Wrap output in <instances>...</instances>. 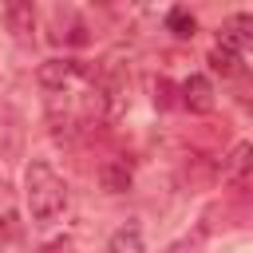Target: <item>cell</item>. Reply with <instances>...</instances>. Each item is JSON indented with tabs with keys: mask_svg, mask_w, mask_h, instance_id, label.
<instances>
[{
	"mask_svg": "<svg viewBox=\"0 0 253 253\" xmlns=\"http://www.w3.org/2000/svg\"><path fill=\"white\" fill-rule=\"evenodd\" d=\"M107 253H146L142 229H138V225H119V229L107 237Z\"/></svg>",
	"mask_w": 253,
	"mask_h": 253,
	"instance_id": "9",
	"label": "cell"
},
{
	"mask_svg": "<svg viewBox=\"0 0 253 253\" xmlns=\"http://www.w3.org/2000/svg\"><path fill=\"white\" fill-rule=\"evenodd\" d=\"M130 182H134V174H130V166H126V162L107 158V162L99 166V186H103L107 194H126V190H130Z\"/></svg>",
	"mask_w": 253,
	"mask_h": 253,
	"instance_id": "8",
	"label": "cell"
},
{
	"mask_svg": "<svg viewBox=\"0 0 253 253\" xmlns=\"http://www.w3.org/2000/svg\"><path fill=\"white\" fill-rule=\"evenodd\" d=\"M217 178L237 186V182H249L253 178V142H233L229 154L217 162Z\"/></svg>",
	"mask_w": 253,
	"mask_h": 253,
	"instance_id": "4",
	"label": "cell"
},
{
	"mask_svg": "<svg viewBox=\"0 0 253 253\" xmlns=\"http://www.w3.org/2000/svg\"><path fill=\"white\" fill-rule=\"evenodd\" d=\"M24 198H28L32 221H40V225L55 221V217L67 210V186H63V178L51 170V162H43V158H32V162L24 166Z\"/></svg>",
	"mask_w": 253,
	"mask_h": 253,
	"instance_id": "1",
	"label": "cell"
},
{
	"mask_svg": "<svg viewBox=\"0 0 253 253\" xmlns=\"http://www.w3.org/2000/svg\"><path fill=\"white\" fill-rule=\"evenodd\" d=\"M178 103L190 111V115H210L213 111V103H217V95H213V79L210 75H202V71H194L190 79H182V87H178Z\"/></svg>",
	"mask_w": 253,
	"mask_h": 253,
	"instance_id": "3",
	"label": "cell"
},
{
	"mask_svg": "<svg viewBox=\"0 0 253 253\" xmlns=\"http://www.w3.org/2000/svg\"><path fill=\"white\" fill-rule=\"evenodd\" d=\"M83 75V63L79 59H67V55H55V59H43L40 67H36V83L43 87V91H67L75 79Z\"/></svg>",
	"mask_w": 253,
	"mask_h": 253,
	"instance_id": "2",
	"label": "cell"
},
{
	"mask_svg": "<svg viewBox=\"0 0 253 253\" xmlns=\"http://www.w3.org/2000/svg\"><path fill=\"white\" fill-rule=\"evenodd\" d=\"M40 253H75V241L71 237H51L40 245Z\"/></svg>",
	"mask_w": 253,
	"mask_h": 253,
	"instance_id": "15",
	"label": "cell"
},
{
	"mask_svg": "<svg viewBox=\"0 0 253 253\" xmlns=\"http://www.w3.org/2000/svg\"><path fill=\"white\" fill-rule=\"evenodd\" d=\"M210 71L221 75V79H233V75L241 71V55H237L233 47H225V43H213V47H210Z\"/></svg>",
	"mask_w": 253,
	"mask_h": 253,
	"instance_id": "10",
	"label": "cell"
},
{
	"mask_svg": "<svg viewBox=\"0 0 253 253\" xmlns=\"http://www.w3.org/2000/svg\"><path fill=\"white\" fill-rule=\"evenodd\" d=\"M225 47H233L237 55H253V12H233L221 24V40Z\"/></svg>",
	"mask_w": 253,
	"mask_h": 253,
	"instance_id": "5",
	"label": "cell"
},
{
	"mask_svg": "<svg viewBox=\"0 0 253 253\" xmlns=\"http://www.w3.org/2000/svg\"><path fill=\"white\" fill-rule=\"evenodd\" d=\"M4 24H8V32H12L16 40H32V32H36V4H32V0H12V4H4Z\"/></svg>",
	"mask_w": 253,
	"mask_h": 253,
	"instance_id": "7",
	"label": "cell"
},
{
	"mask_svg": "<svg viewBox=\"0 0 253 253\" xmlns=\"http://www.w3.org/2000/svg\"><path fill=\"white\" fill-rule=\"evenodd\" d=\"M8 237H16V225H12V213H4V217H0V241H8Z\"/></svg>",
	"mask_w": 253,
	"mask_h": 253,
	"instance_id": "16",
	"label": "cell"
},
{
	"mask_svg": "<svg viewBox=\"0 0 253 253\" xmlns=\"http://www.w3.org/2000/svg\"><path fill=\"white\" fill-rule=\"evenodd\" d=\"M174 103H178V99H174V83H170V79H158V83H154V107L166 111V107H174Z\"/></svg>",
	"mask_w": 253,
	"mask_h": 253,
	"instance_id": "14",
	"label": "cell"
},
{
	"mask_svg": "<svg viewBox=\"0 0 253 253\" xmlns=\"http://www.w3.org/2000/svg\"><path fill=\"white\" fill-rule=\"evenodd\" d=\"M217 178V162H210L206 154H190V162H186V182L198 190V186H210Z\"/></svg>",
	"mask_w": 253,
	"mask_h": 253,
	"instance_id": "11",
	"label": "cell"
},
{
	"mask_svg": "<svg viewBox=\"0 0 253 253\" xmlns=\"http://www.w3.org/2000/svg\"><path fill=\"white\" fill-rule=\"evenodd\" d=\"M20 150H24V123L16 111L4 107L0 111V158L12 162V158H20Z\"/></svg>",
	"mask_w": 253,
	"mask_h": 253,
	"instance_id": "6",
	"label": "cell"
},
{
	"mask_svg": "<svg viewBox=\"0 0 253 253\" xmlns=\"http://www.w3.org/2000/svg\"><path fill=\"white\" fill-rule=\"evenodd\" d=\"M166 32H174L178 40H190V36L198 32L194 12H190V8H170V12H166Z\"/></svg>",
	"mask_w": 253,
	"mask_h": 253,
	"instance_id": "12",
	"label": "cell"
},
{
	"mask_svg": "<svg viewBox=\"0 0 253 253\" xmlns=\"http://www.w3.org/2000/svg\"><path fill=\"white\" fill-rule=\"evenodd\" d=\"M202 237H206V225H198V229H194V233H186V237H182V241H174V245H170V249H166V253H194V249H198V245H202Z\"/></svg>",
	"mask_w": 253,
	"mask_h": 253,
	"instance_id": "13",
	"label": "cell"
}]
</instances>
